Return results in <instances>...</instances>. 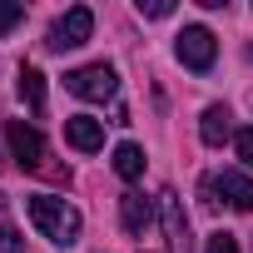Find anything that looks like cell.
<instances>
[{
	"instance_id": "1",
	"label": "cell",
	"mask_w": 253,
	"mask_h": 253,
	"mask_svg": "<svg viewBox=\"0 0 253 253\" xmlns=\"http://www.w3.org/2000/svg\"><path fill=\"white\" fill-rule=\"evenodd\" d=\"M30 223L50 238V243H60V248H70L75 238H80V209L75 204H65V199H55V194H30Z\"/></svg>"
},
{
	"instance_id": "2",
	"label": "cell",
	"mask_w": 253,
	"mask_h": 253,
	"mask_svg": "<svg viewBox=\"0 0 253 253\" xmlns=\"http://www.w3.org/2000/svg\"><path fill=\"white\" fill-rule=\"evenodd\" d=\"M65 89L70 94H80V99H94V104H104V99H114L119 94V75H114V65H80V70H70L65 75Z\"/></svg>"
},
{
	"instance_id": "3",
	"label": "cell",
	"mask_w": 253,
	"mask_h": 253,
	"mask_svg": "<svg viewBox=\"0 0 253 253\" xmlns=\"http://www.w3.org/2000/svg\"><path fill=\"white\" fill-rule=\"evenodd\" d=\"M174 55H179L194 75H204V70L213 65V55H218V40H213V30H204V25H184V30H179Z\"/></svg>"
},
{
	"instance_id": "4",
	"label": "cell",
	"mask_w": 253,
	"mask_h": 253,
	"mask_svg": "<svg viewBox=\"0 0 253 253\" xmlns=\"http://www.w3.org/2000/svg\"><path fill=\"white\" fill-rule=\"evenodd\" d=\"M89 30H94V10L89 5H75V10H65L55 25H50V50H75V45H84L89 40Z\"/></svg>"
},
{
	"instance_id": "5",
	"label": "cell",
	"mask_w": 253,
	"mask_h": 253,
	"mask_svg": "<svg viewBox=\"0 0 253 253\" xmlns=\"http://www.w3.org/2000/svg\"><path fill=\"white\" fill-rule=\"evenodd\" d=\"M5 139H10V154H15L20 169H45V139H40V129H30L25 119H10Z\"/></svg>"
},
{
	"instance_id": "6",
	"label": "cell",
	"mask_w": 253,
	"mask_h": 253,
	"mask_svg": "<svg viewBox=\"0 0 253 253\" xmlns=\"http://www.w3.org/2000/svg\"><path fill=\"white\" fill-rule=\"evenodd\" d=\"M159 218H164L169 253H189V218H184V204L174 189H159Z\"/></svg>"
},
{
	"instance_id": "7",
	"label": "cell",
	"mask_w": 253,
	"mask_h": 253,
	"mask_svg": "<svg viewBox=\"0 0 253 253\" xmlns=\"http://www.w3.org/2000/svg\"><path fill=\"white\" fill-rule=\"evenodd\" d=\"M209 184H213V194H223V199H228L238 213H253V179H248V174L223 169V174H213Z\"/></svg>"
},
{
	"instance_id": "8",
	"label": "cell",
	"mask_w": 253,
	"mask_h": 253,
	"mask_svg": "<svg viewBox=\"0 0 253 253\" xmlns=\"http://www.w3.org/2000/svg\"><path fill=\"white\" fill-rule=\"evenodd\" d=\"M65 139H70V149L94 154V149H104V124L89 119V114H70L65 119Z\"/></svg>"
},
{
	"instance_id": "9",
	"label": "cell",
	"mask_w": 253,
	"mask_h": 253,
	"mask_svg": "<svg viewBox=\"0 0 253 253\" xmlns=\"http://www.w3.org/2000/svg\"><path fill=\"white\" fill-rule=\"evenodd\" d=\"M119 218H124V228H129V233H144L149 228V218H154V209H149V199L144 194H119Z\"/></svg>"
},
{
	"instance_id": "10",
	"label": "cell",
	"mask_w": 253,
	"mask_h": 253,
	"mask_svg": "<svg viewBox=\"0 0 253 253\" xmlns=\"http://www.w3.org/2000/svg\"><path fill=\"white\" fill-rule=\"evenodd\" d=\"M228 119H233V114H228V104H209V109H204V124H199L204 144H213V149H218V144L228 139V129H233Z\"/></svg>"
},
{
	"instance_id": "11",
	"label": "cell",
	"mask_w": 253,
	"mask_h": 253,
	"mask_svg": "<svg viewBox=\"0 0 253 253\" xmlns=\"http://www.w3.org/2000/svg\"><path fill=\"white\" fill-rule=\"evenodd\" d=\"M20 99H25L35 114H45V75H40V70H30V65L20 70Z\"/></svg>"
},
{
	"instance_id": "12",
	"label": "cell",
	"mask_w": 253,
	"mask_h": 253,
	"mask_svg": "<svg viewBox=\"0 0 253 253\" xmlns=\"http://www.w3.org/2000/svg\"><path fill=\"white\" fill-rule=\"evenodd\" d=\"M114 174L119 179H139L144 174V149L139 144H119L114 149Z\"/></svg>"
},
{
	"instance_id": "13",
	"label": "cell",
	"mask_w": 253,
	"mask_h": 253,
	"mask_svg": "<svg viewBox=\"0 0 253 253\" xmlns=\"http://www.w3.org/2000/svg\"><path fill=\"white\" fill-rule=\"evenodd\" d=\"M0 253H20V233H15V223L5 218V199H0Z\"/></svg>"
},
{
	"instance_id": "14",
	"label": "cell",
	"mask_w": 253,
	"mask_h": 253,
	"mask_svg": "<svg viewBox=\"0 0 253 253\" xmlns=\"http://www.w3.org/2000/svg\"><path fill=\"white\" fill-rule=\"evenodd\" d=\"M20 20H25V5H5V0H0V35H10Z\"/></svg>"
},
{
	"instance_id": "15",
	"label": "cell",
	"mask_w": 253,
	"mask_h": 253,
	"mask_svg": "<svg viewBox=\"0 0 253 253\" xmlns=\"http://www.w3.org/2000/svg\"><path fill=\"white\" fill-rule=\"evenodd\" d=\"M233 149H238V159L253 169V129H238V134H233Z\"/></svg>"
},
{
	"instance_id": "16",
	"label": "cell",
	"mask_w": 253,
	"mask_h": 253,
	"mask_svg": "<svg viewBox=\"0 0 253 253\" xmlns=\"http://www.w3.org/2000/svg\"><path fill=\"white\" fill-rule=\"evenodd\" d=\"M209 253H238V238L218 228V233H209Z\"/></svg>"
},
{
	"instance_id": "17",
	"label": "cell",
	"mask_w": 253,
	"mask_h": 253,
	"mask_svg": "<svg viewBox=\"0 0 253 253\" xmlns=\"http://www.w3.org/2000/svg\"><path fill=\"white\" fill-rule=\"evenodd\" d=\"M139 15H149V20H164V15H174V5H169V0H139Z\"/></svg>"
}]
</instances>
